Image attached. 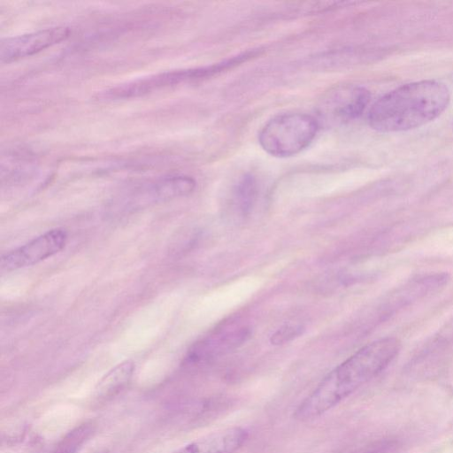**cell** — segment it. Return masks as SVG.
Masks as SVG:
<instances>
[{
    "mask_svg": "<svg viewBox=\"0 0 453 453\" xmlns=\"http://www.w3.org/2000/svg\"><path fill=\"white\" fill-rule=\"evenodd\" d=\"M400 349L401 342L395 337H385L364 346L325 376L299 403L294 418L307 422L332 410L381 372Z\"/></svg>",
    "mask_w": 453,
    "mask_h": 453,
    "instance_id": "obj_1",
    "label": "cell"
},
{
    "mask_svg": "<svg viewBox=\"0 0 453 453\" xmlns=\"http://www.w3.org/2000/svg\"><path fill=\"white\" fill-rule=\"evenodd\" d=\"M450 91L437 80L403 84L380 96L370 108L369 126L383 133L403 132L437 119L449 106Z\"/></svg>",
    "mask_w": 453,
    "mask_h": 453,
    "instance_id": "obj_2",
    "label": "cell"
},
{
    "mask_svg": "<svg viewBox=\"0 0 453 453\" xmlns=\"http://www.w3.org/2000/svg\"><path fill=\"white\" fill-rule=\"evenodd\" d=\"M317 119L308 114L290 112L271 119L259 132L258 141L271 156L288 157L306 149L319 130Z\"/></svg>",
    "mask_w": 453,
    "mask_h": 453,
    "instance_id": "obj_3",
    "label": "cell"
},
{
    "mask_svg": "<svg viewBox=\"0 0 453 453\" xmlns=\"http://www.w3.org/2000/svg\"><path fill=\"white\" fill-rule=\"evenodd\" d=\"M370 98V92L364 87L340 85L323 95L318 104V115L325 123L344 124L358 118Z\"/></svg>",
    "mask_w": 453,
    "mask_h": 453,
    "instance_id": "obj_4",
    "label": "cell"
},
{
    "mask_svg": "<svg viewBox=\"0 0 453 453\" xmlns=\"http://www.w3.org/2000/svg\"><path fill=\"white\" fill-rule=\"evenodd\" d=\"M67 233L54 228L16 248L1 257V268L10 272L30 266L61 251L66 243Z\"/></svg>",
    "mask_w": 453,
    "mask_h": 453,
    "instance_id": "obj_5",
    "label": "cell"
},
{
    "mask_svg": "<svg viewBox=\"0 0 453 453\" xmlns=\"http://www.w3.org/2000/svg\"><path fill=\"white\" fill-rule=\"evenodd\" d=\"M65 27H52L4 38L0 42L2 63H11L37 54L70 36Z\"/></svg>",
    "mask_w": 453,
    "mask_h": 453,
    "instance_id": "obj_6",
    "label": "cell"
},
{
    "mask_svg": "<svg viewBox=\"0 0 453 453\" xmlns=\"http://www.w3.org/2000/svg\"><path fill=\"white\" fill-rule=\"evenodd\" d=\"M196 181L187 175H170L145 184L134 191V204L165 202L188 196L194 191Z\"/></svg>",
    "mask_w": 453,
    "mask_h": 453,
    "instance_id": "obj_7",
    "label": "cell"
},
{
    "mask_svg": "<svg viewBox=\"0 0 453 453\" xmlns=\"http://www.w3.org/2000/svg\"><path fill=\"white\" fill-rule=\"evenodd\" d=\"M248 438V430L231 426L196 439L172 453H235Z\"/></svg>",
    "mask_w": 453,
    "mask_h": 453,
    "instance_id": "obj_8",
    "label": "cell"
},
{
    "mask_svg": "<svg viewBox=\"0 0 453 453\" xmlns=\"http://www.w3.org/2000/svg\"><path fill=\"white\" fill-rule=\"evenodd\" d=\"M250 333L246 327L219 332L197 344L190 352L188 360L195 364L214 358L244 342Z\"/></svg>",
    "mask_w": 453,
    "mask_h": 453,
    "instance_id": "obj_9",
    "label": "cell"
},
{
    "mask_svg": "<svg viewBox=\"0 0 453 453\" xmlns=\"http://www.w3.org/2000/svg\"><path fill=\"white\" fill-rule=\"evenodd\" d=\"M134 371L132 361H124L110 370L96 384V396L99 399L114 396L129 382Z\"/></svg>",
    "mask_w": 453,
    "mask_h": 453,
    "instance_id": "obj_10",
    "label": "cell"
},
{
    "mask_svg": "<svg viewBox=\"0 0 453 453\" xmlns=\"http://www.w3.org/2000/svg\"><path fill=\"white\" fill-rule=\"evenodd\" d=\"M257 194V186L255 178L250 174L242 176L234 190V203L241 214L245 217L250 214Z\"/></svg>",
    "mask_w": 453,
    "mask_h": 453,
    "instance_id": "obj_11",
    "label": "cell"
},
{
    "mask_svg": "<svg viewBox=\"0 0 453 453\" xmlns=\"http://www.w3.org/2000/svg\"><path fill=\"white\" fill-rule=\"evenodd\" d=\"M91 432L90 426L82 425L69 433L52 453H75Z\"/></svg>",
    "mask_w": 453,
    "mask_h": 453,
    "instance_id": "obj_12",
    "label": "cell"
},
{
    "mask_svg": "<svg viewBox=\"0 0 453 453\" xmlns=\"http://www.w3.org/2000/svg\"><path fill=\"white\" fill-rule=\"evenodd\" d=\"M303 327L299 325H284L274 332L270 342L273 345H281L302 334Z\"/></svg>",
    "mask_w": 453,
    "mask_h": 453,
    "instance_id": "obj_13",
    "label": "cell"
}]
</instances>
